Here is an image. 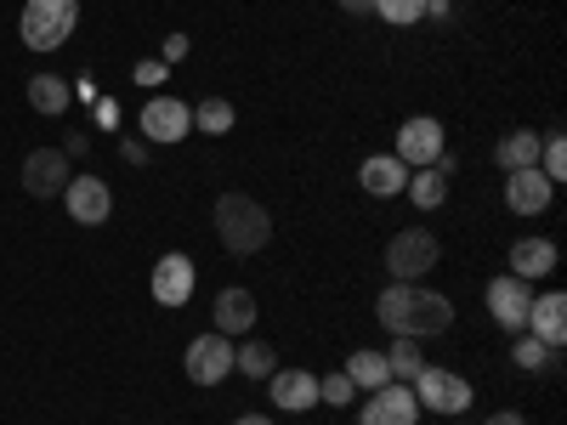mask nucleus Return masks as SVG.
<instances>
[{
	"label": "nucleus",
	"mask_w": 567,
	"mask_h": 425,
	"mask_svg": "<svg viewBox=\"0 0 567 425\" xmlns=\"http://www.w3.org/2000/svg\"><path fill=\"white\" fill-rule=\"evenodd\" d=\"M187 52H194V40H187V34H165V45H159V63L171 69V63H182Z\"/></svg>",
	"instance_id": "32"
},
{
	"label": "nucleus",
	"mask_w": 567,
	"mask_h": 425,
	"mask_svg": "<svg viewBox=\"0 0 567 425\" xmlns=\"http://www.w3.org/2000/svg\"><path fill=\"white\" fill-rule=\"evenodd\" d=\"M556 199V182L539 170H505V205L511 216H545Z\"/></svg>",
	"instance_id": "14"
},
{
	"label": "nucleus",
	"mask_w": 567,
	"mask_h": 425,
	"mask_svg": "<svg viewBox=\"0 0 567 425\" xmlns=\"http://www.w3.org/2000/svg\"><path fill=\"white\" fill-rule=\"evenodd\" d=\"M136 131H142V142H176L194 131V108H187L182 97H148L142 103V114H136Z\"/></svg>",
	"instance_id": "8"
},
{
	"label": "nucleus",
	"mask_w": 567,
	"mask_h": 425,
	"mask_svg": "<svg viewBox=\"0 0 567 425\" xmlns=\"http://www.w3.org/2000/svg\"><path fill=\"white\" fill-rule=\"evenodd\" d=\"M403 194L414 199V210H437L443 199H449V176L437 170V165H425V170H409V187Z\"/></svg>",
	"instance_id": "23"
},
{
	"label": "nucleus",
	"mask_w": 567,
	"mask_h": 425,
	"mask_svg": "<svg viewBox=\"0 0 567 425\" xmlns=\"http://www.w3.org/2000/svg\"><path fill=\"white\" fill-rule=\"evenodd\" d=\"M63 205H69V216H74L80 227H103V221L114 216V194H109L103 176H69Z\"/></svg>",
	"instance_id": "12"
},
{
	"label": "nucleus",
	"mask_w": 567,
	"mask_h": 425,
	"mask_svg": "<svg viewBox=\"0 0 567 425\" xmlns=\"http://www.w3.org/2000/svg\"><path fill=\"white\" fill-rule=\"evenodd\" d=\"M374 18H386L392 29H414L425 18V0H374Z\"/></svg>",
	"instance_id": "28"
},
{
	"label": "nucleus",
	"mask_w": 567,
	"mask_h": 425,
	"mask_svg": "<svg viewBox=\"0 0 567 425\" xmlns=\"http://www.w3.org/2000/svg\"><path fill=\"white\" fill-rule=\"evenodd\" d=\"M437 261H443L437 232H425V227H403V232H392V245H386V272H392V283H420Z\"/></svg>",
	"instance_id": "4"
},
{
	"label": "nucleus",
	"mask_w": 567,
	"mask_h": 425,
	"mask_svg": "<svg viewBox=\"0 0 567 425\" xmlns=\"http://www.w3.org/2000/svg\"><path fill=\"white\" fill-rule=\"evenodd\" d=\"M148 148H154V142H142V136H120V154H125L131 165H148Z\"/></svg>",
	"instance_id": "33"
},
{
	"label": "nucleus",
	"mask_w": 567,
	"mask_h": 425,
	"mask_svg": "<svg viewBox=\"0 0 567 425\" xmlns=\"http://www.w3.org/2000/svg\"><path fill=\"white\" fill-rule=\"evenodd\" d=\"M414 403H420V414L425 408H432V414H465L471 408V381H465V374H454V369H437V363H425L420 374H414Z\"/></svg>",
	"instance_id": "5"
},
{
	"label": "nucleus",
	"mask_w": 567,
	"mask_h": 425,
	"mask_svg": "<svg viewBox=\"0 0 567 425\" xmlns=\"http://www.w3.org/2000/svg\"><path fill=\"white\" fill-rule=\"evenodd\" d=\"M69 103H74V85H69L63 74H34V80H29V108H34V114L58 120V114H69Z\"/></svg>",
	"instance_id": "20"
},
{
	"label": "nucleus",
	"mask_w": 567,
	"mask_h": 425,
	"mask_svg": "<svg viewBox=\"0 0 567 425\" xmlns=\"http://www.w3.org/2000/svg\"><path fill=\"white\" fill-rule=\"evenodd\" d=\"M267 397L284 414H307L318 403V374H307V369H272L267 374Z\"/></svg>",
	"instance_id": "16"
},
{
	"label": "nucleus",
	"mask_w": 567,
	"mask_h": 425,
	"mask_svg": "<svg viewBox=\"0 0 567 425\" xmlns=\"http://www.w3.org/2000/svg\"><path fill=\"white\" fill-rule=\"evenodd\" d=\"M352 397H358V386L347 381V369L329 374V381H318V403H329V408H352Z\"/></svg>",
	"instance_id": "30"
},
{
	"label": "nucleus",
	"mask_w": 567,
	"mask_h": 425,
	"mask_svg": "<svg viewBox=\"0 0 567 425\" xmlns=\"http://www.w3.org/2000/svg\"><path fill=\"white\" fill-rule=\"evenodd\" d=\"M69 154L63 148H34L29 159H23V187H29V194L34 199H58L63 194V187H69Z\"/></svg>",
	"instance_id": "13"
},
{
	"label": "nucleus",
	"mask_w": 567,
	"mask_h": 425,
	"mask_svg": "<svg viewBox=\"0 0 567 425\" xmlns=\"http://www.w3.org/2000/svg\"><path fill=\"white\" fill-rule=\"evenodd\" d=\"M483 425H528V419H523V414H516V408H499V414H488Z\"/></svg>",
	"instance_id": "35"
},
{
	"label": "nucleus",
	"mask_w": 567,
	"mask_h": 425,
	"mask_svg": "<svg viewBox=\"0 0 567 425\" xmlns=\"http://www.w3.org/2000/svg\"><path fill=\"white\" fill-rule=\"evenodd\" d=\"M85 148H91V131H69V136H63V154H69V159L85 154Z\"/></svg>",
	"instance_id": "34"
},
{
	"label": "nucleus",
	"mask_w": 567,
	"mask_h": 425,
	"mask_svg": "<svg viewBox=\"0 0 567 425\" xmlns=\"http://www.w3.org/2000/svg\"><path fill=\"white\" fill-rule=\"evenodd\" d=\"M182 369H187V381H194V386H221L227 374H233V341L216 335V329H205V335L187 341Z\"/></svg>",
	"instance_id": "6"
},
{
	"label": "nucleus",
	"mask_w": 567,
	"mask_h": 425,
	"mask_svg": "<svg viewBox=\"0 0 567 425\" xmlns=\"http://www.w3.org/2000/svg\"><path fill=\"white\" fill-rule=\"evenodd\" d=\"M278 369V352L267 341H245L233 346V374H245V381H267V374Z\"/></svg>",
	"instance_id": "24"
},
{
	"label": "nucleus",
	"mask_w": 567,
	"mask_h": 425,
	"mask_svg": "<svg viewBox=\"0 0 567 425\" xmlns=\"http://www.w3.org/2000/svg\"><path fill=\"white\" fill-rule=\"evenodd\" d=\"M233 425H272V419H267V414H239Z\"/></svg>",
	"instance_id": "37"
},
{
	"label": "nucleus",
	"mask_w": 567,
	"mask_h": 425,
	"mask_svg": "<svg viewBox=\"0 0 567 425\" xmlns=\"http://www.w3.org/2000/svg\"><path fill=\"white\" fill-rule=\"evenodd\" d=\"M483 296H488L494 323H499V329H511V335H523V329H528V307H534V283L499 272V278H488V290H483Z\"/></svg>",
	"instance_id": "9"
},
{
	"label": "nucleus",
	"mask_w": 567,
	"mask_h": 425,
	"mask_svg": "<svg viewBox=\"0 0 567 425\" xmlns=\"http://www.w3.org/2000/svg\"><path fill=\"white\" fill-rule=\"evenodd\" d=\"M528 335H539L550 352L567 346V296H561V290L534 296V307H528Z\"/></svg>",
	"instance_id": "18"
},
{
	"label": "nucleus",
	"mask_w": 567,
	"mask_h": 425,
	"mask_svg": "<svg viewBox=\"0 0 567 425\" xmlns=\"http://www.w3.org/2000/svg\"><path fill=\"white\" fill-rule=\"evenodd\" d=\"M358 182H363V194L369 199H398L403 187H409V165L398 154H369L358 165Z\"/></svg>",
	"instance_id": "17"
},
{
	"label": "nucleus",
	"mask_w": 567,
	"mask_h": 425,
	"mask_svg": "<svg viewBox=\"0 0 567 425\" xmlns=\"http://www.w3.org/2000/svg\"><path fill=\"white\" fill-rule=\"evenodd\" d=\"M210 221H216V239H221L227 256H261L267 239H272V216L250 194H221L216 210H210Z\"/></svg>",
	"instance_id": "2"
},
{
	"label": "nucleus",
	"mask_w": 567,
	"mask_h": 425,
	"mask_svg": "<svg viewBox=\"0 0 567 425\" xmlns=\"http://www.w3.org/2000/svg\"><path fill=\"white\" fill-rule=\"evenodd\" d=\"M256 318H261V307H256V296L245 290V283H227V290H216V335H250L256 329Z\"/></svg>",
	"instance_id": "15"
},
{
	"label": "nucleus",
	"mask_w": 567,
	"mask_h": 425,
	"mask_svg": "<svg viewBox=\"0 0 567 425\" xmlns=\"http://www.w3.org/2000/svg\"><path fill=\"white\" fill-rule=\"evenodd\" d=\"M539 176H550V182L567 176V136H561V131L539 136Z\"/></svg>",
	"instance_id": "27"
},
{
	"label": "nucleus",
	"mask_w": 567,
	"mask_h": 425,
	"mask_svg": "<svg viewBox=\"0 0 567 425\" xmlns=\"http://www.w3.org/2000/svg\"><path fill=\"white\" fill-rule=\"evenodd\" d=\"M386 369H392V381H414V374L425 369V352H420V341L398 335V341H392V352H386Z\"/></svg>",
	"instance_id": "26"
},
{
	"label": "nucleus",
	"mask_w": 567,
	"mask_h": 425,
	"mask_svg": "<svg viewBox=\"0 0 567 425\" xmlns=\"http://www.w3.org/2000/svg\"><path fill=\"white\" fill-rule=\"evenodd\" d=\"M511 363H516V369H545V363H550V346L523 329V335H516V346H511Z\"/></svg>",
	"instance_id": "29"
},
{
	"label": "nucleus",
	"mask_w": 567,
	"mask_h": 425,
	"mask_svg": "<svg viewBox=\"0 0 567 425\" xmlns=\"http://www.w3.org/2000/svg\"><path fill=\"white\" fill-rule=\"evenodd\" d=\"M374 318H381L392 335L425 341V335H443L454 323V301L437 290H420V283H386L381 301H374Z\"/></svg>",
	"instance_id": "1"
},
{
	"label": "nucleus",
	"mask_w": 567,
	"mask_h": 425,
	"mask_svg": "<svg viewBox=\"0 0 567 425\" xmlns=\"http://www.w3.org/2000/svg\"><path fill=\"white\" fill-rule=\"evenodd\" d=\"M74 23H80V0H29L18 18V34L29 52H58L74 34Z\"/></svg>",
	"instance_id": "3"
},
{
	"label": "nucleus",
	"mask_w": 567,
	"mask_h": 425,
	"mask_svg": "<svg viewBox=\"0 0 567 425\" xmlns=\"http://www.w3.org/2000/svg\"><path fill=\"white\" fill-rule=\"evenodd\" d=\"M420 419V403H414V386L409 381H386L363 397V414L358 425H414Z\"/></svg>",
	"instance_id": "10"
},
{
	"label": "nucleus",
	"mask_w": 567,
	"mask_h": 425,
	"mask_svg": "<svg viewBox=\"0 0 567 425\" xmlns=\"http://www.w3.org/2000/svg\"><path fill=\"white\" fill-rule=\"evenodd\" d=\"M194 283H199V272H194V261H187L182 250H171V256H159L154 261V278H148V290H154V301L159 307H187L194 301Z\"/></svg>",
	"instance_id": "11"
},
{
	"label": "nucleus",
	"mask_w": 567,
	"mask_h": 425,
	"mask_svg": "<svg viewBox=\"0 0 567 425\" xmlns=\"http://www.w3.org/2000/svg\"><path fill=\"white\" fill-rule=\"evenodd\" d=\"M347 381H352L358 392H374V386H386V381H392V369H386V352H369V346H358V352L347 357Z\"/></svg>",
	"instance_id": "22"
},
{
	"label": "nucleus",
	"mask_w": 567,
	"mask_h": 425,
	"mask_svg": "<svg viewBox=\"0 0 567 425\" xmlns=\"http://www.w3.org/2000/svg\"><path fill=\"white\" fill-rule=\"evenodd\" d=\"M233 125H239V114H233L227 97H205V103L194 108V131H205V136H227Z\"/></svg>",
	"instance_id": "25"
},
{
	"label": "nucleus",
	"mask_w": 567,
	"mask_h": 425,
	"mask_svg": "<svg viewBox=\"0 0 567 425\" xmlns=\"http://www.w3.org/2000/svg\"><path fill=\"white\" fill-rule=\"evenodd\" d=\"M131 80H136L142 91H159V85L171 80V69H165L159 58H148V63H136V69H131Z\"/></svg>",
	"instance_id": "31"
},
{
	"label": "nucleus",
	"mask_w": 567,
	"mask_h": 425,
	"mask_svg": "<svg viewBox=\"0 0 567 425\" xmlns=\"http://www.w3.org/2000/svg\"><path fill=\"white\" fill-rule=\"evenodd\" d=\"M550 272H556V245L550 239H516L511 245V278L534 283V278H550Z\"/></svg>",
	"instance_id": "19"
},
{
	"label": "nucleus",
	"mask_w": 567,
	"mask_h": 425,
	"mask_svg": "<svg viewBox=\"0 0 567 425\" xmlns=\"http://www.w3.org/2000/svg\"><path fill=\"white\" fill-rule=\"evenodd\" d=\"M341 12H352V18H369V12H374V0H341Z\"/></svg>",
	"instance_id": "36"
},
{
	"label": "nucleus",
	"mask_w": 567,
	"mask_h": 425,
	"mask_svg": "<svg viewBox=\"0 0 567 425\" xmlns=\"http://www.w3.org/2000/svg\"><path fill=\"white\" fill-rule=\"evenodd\" d=\"M494 165H499V170H539V131H511V136H499Z\"/></svg>",
	"instance_id": "21"
},
{
	"label": "nucleus",
	"mask_w": 567,
	"mask_h": 425,
	"mask_svg": "<svg viewBox=\"0 0 567 425\" xmlns=\"http://www.w3.org/2000/svg\"><path fill=\"white\" fill-rule=\"evenodd\" d=\"M443 120H432V114H414V120H403L398 125V159L409 165V170H425V165H437L443 159Z\"/></svg>",
	"instance_id": "7"
}]
</instances>
